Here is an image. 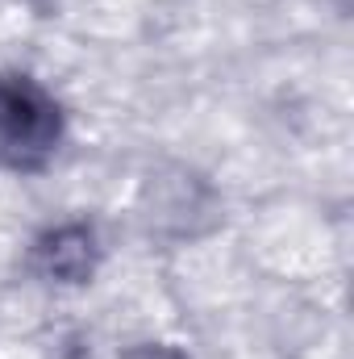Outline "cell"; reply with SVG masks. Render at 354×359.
<instances>
[{
    "mask_svg": "<svg viewBox=\"0 0 354 359\" xmlns=\"http://www.w3.org/2000/svg\"><path fill=\"white\" fill-rule=\"evenodd\" d=\"M63 142V109L29 76L0 80V168L42 172Z\"/></svg>",
    "mask_w": 354,
    "mask_h": 359,
    "instance_id": "cell-1",
    "label": "cell"
},
{
    "mask_svg": "<svg viewBox=\"0 0 354 359\" xmlns=\"http://www.w3.org/2000/svg\"><path fill=\"white\" fill-rule=\"evenodd\" d=\"M96 259H100L96 234H92V226H80V222L42 234L34 247V268L55 284H84L96 271Z\"/></svg>",
    "mask_w": 354,
    "mask_h": 359,
    "instance_id": "cell-2",
    "label": "cell"
},
{
    "mask_svg": "<svg viewBox=\"0 0 354 359\" xmlns=\"http://www.w3.org/2000/svg\"><path fill=\"white\" fill-rule=\"evenodd\" d=\"M125 359H183L176 347H155V343H146V347H134Z\"/></svg>",
    "mask_w": 354,
    "mask_h": 359,
    "instance_id": "cell-3",
    "label": "cell"
}]
</instances>
